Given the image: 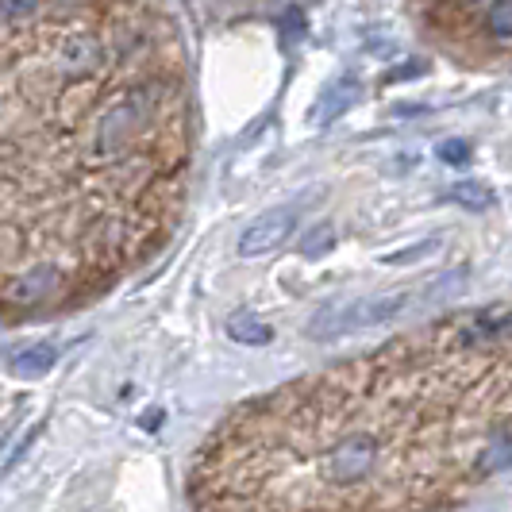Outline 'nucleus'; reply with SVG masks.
Returning <instances> with one entry per match:
<instances>
[{
  "mask_svg": "<svg viewBox=\"0 0 512 512\" xmlns=\"http://www.w3.org/2000/svg\"><path fill=\"white\" fill-rule=\"evenodd\" d=\"M293 228H297V208H266L262 216H255L247 228H243V235H239V255L243 258H262L270 255V251H278L285 239L293 235Z\"/></svg>",
  "mask_w": 512,
  "mask_h": 512,
  "instance_id": "nucleus-3",
  "label": "nucleus"
},
{
  "mask_svg": "<svg viewBox=\"0 0 512 512\" xmlns=\"http://www.w3.org/2000/svg\"><path fill=\"white\" fill-rule=\"evenodd\" d=\"M459 339L466 347H497L512 339V312H478L462 324Z\"/></svg>",
  "mask_w": 512,
  "mask_h": 512,
  "instance_id": "nucleus-5",
  "label": "nucleus"
},
{
  "mask_svg": "<svg viewBox=\"0 0 512 512\" xmlns=\"http://www.w3.org/2000/svg\"><path fill=\"white\" fill-rule=\"evenodd\" d=\"M54 362H58V351H54L51 343H35V347H27V351H20V355L12 359V370H16L20 378H43Z\"/></svg>",
  "mask_w": 512,
  "mask_h": 512,
  "instance_id": "nucleus-10",
  "label": "nucleus"
},
{
  "mask_svg": "<svg viewBox=\"0 0 512 512\" xmlns=\"http://www.w3.org/2000/svg\"><path fill=\"white\" fill-rule=\"evenodd\" d=\"M39 0H0V24H24L35 16Z\"/></svg>",
  "mask_w": 512,
  "mask_h": 512,
  "instance_id": "nucleus-15",
  "label": "nucleus"
},
{
  "mask_svg": "<svg viewBox=\"0 0 512 512\" xmlns=\"http://www.w3.org/2000/svg\"><path fill=\"white\" fill-rule=\"evenodd\" d=\"M409 305L412 293H385V297H362V301H347V305H328L308 320L305 332L316 343H328V339H339V335L374 332L382 324H393Z\"/></svg>",
  "mask_w": 512,
  "mask_h": 512,
  "instance_id": "nucleus-1",
  "label": "nucleus"
},
{
  "mask_svg": "<svg viewBox=\"0 0 512 512\" xmlns=\"http://www.w3.org/2000/svg\"><path fill=\"white\" fill-rule=\"evenodd\" d=\"M62 285V274L54 266H39V270H27L16 282L8 285V297L16 305H39V301H51Z\"/></svg>",
  "mask_w": 512,
  "mask_h": 512,
  "instance_id": "nucleus-6",
  "label": "nucleus"
},
{
  "mask_svg": "<svg viewBox=\"0 0 512 512\" xmlns=\"http://www.w3.org/2000/svg\"><path fill=\"white\" fill-rule=\"evenodd\" d=\"M382 462V443L370 432H351L324 455V470L335 486H359Z\"/></svg>",
  "mask_w": 512,
  "mask_h": 512,
  "instance_id": "nucleus-2",
  "label": "nucleus"
},
{
  "mask_svg": "<svg viewBox=\"0 0 512 512\" xmlns=\"http://www.w3.org/2000/svg\"><path fill=\"white\" fill-rule=\"evenodd\" d=\"M436 154L447 162V166H466V162H470V143H462V139H447V143H439Z\"/></svg>",
  "mask_w": 512,
  "mask_h": 512,
  "instance_id": "nucleus-17",
  "label": "nucleus"
},
{
  "mask_svg": "<svg viewBox=\"0 0 512 512\" xmlns=\"http://www.w3.org/2000/svg\"><path fill=\"white\" fill-rule=\"evenodd\" d=\"M355 101H359V81H355V77H343L335 89H328V93L320 97V104H316V124H332V120H339Z\"/></svg>",
  "mask_w": 512,
  "mask_h": 512,
  "instance_id": "nucleus-7",
  "label": "nucleus"
},
{
  "mask_svg": "<svg viewBox=\"0 0 512 512\" xmlns=\"http://www.w3.org/2000/svg\"><path fill=\"white\" fill-rule=\"evenodd\" d=\"M439 243L436 239H424V243H416V247H405V251H393V255H385L382 262L385 266H409V262H416V258L432 255Z\"/></svg>",
  "mask_w": 512,
  "mask_h": 512,
  "instance_id": "nucleus-16",
  "label": "nucleus"
},
{
  "mask_svg": "<svg viewBox=\"0 0 512 512\" xmlns=\"http://www.w3.org/2000/svg\"><path fill=\"white\" fill-rule=\"evenodd\" d=\"M505 466H512V439L509 436L493 439L486 451L478 455V474H497V470H505Z\"/></svg>",
  "mask_w": 512,
  "mask_h": 512,
  "instance_id": "nucleus-11",
  "label": "nucleus"
},
{
  "mask_svg": "<svg viewBox=\"0 0 512 512\" xmlns=\"http://www.w3.org/2000/svg\"><path fill=\"white\" fill-rule=\"evenodd\" d=\"M158 420H162V412H147V416H143V428L154 432V428H158Z\"/></svg>",
  "mask_w": 512,
  "mask_h": 512,
  "instance_id": "nucleus-18",
  "label": "nucleus"
},
{
  "mask_svg": "<svg viewBox=\"0 0 512 512\" xmlns=\"http://www.w3.org/2000/svg\"><path fill=\"white\" fill-rule=\"evenodd\" d=\"M447 201H455L459 208H466V212H489V208L497 205V193L489 189V185H482V181H455L451 189H447Z\"/></svg>",
  "mask_w": 512,
  "mask_h": 512,
  "instance_id": "nucleus-8",
  "label": "nucleus"
},
{
  "mask_svg": "<svg viewBox=\"0 0 512 512\" xmlns=\"http://www.w3.org/2000/svg\"><path fill=\"white\" fill-rule=\"evenodd\" d=\"M93 54H97V43L93 39H74V43H66V51H62V70H70V74H77V70H85L89 62H93Z\"/></svg>",
  "mask_w": 512,
  "mask_h": 512,
  "instance_id": "nucleus-12",
  "label": "nucleus"
},
{
  "mask_svg": "<svg viewBox=\"0 0 512 512\" xmlns=\"http://www.w3.org/2000/svg\"><path fill=\"white\" fill-rule=\"evenodd\" d=\"M228 335L235 343H247V347H266V343H274V328H270L266 320L251 316V312H235L228 320Z\"/></svg>",
  "mask_w": 512,
  "mask_h": 512,
  "instance_id": "nucleus-9",
  "label": "nucleus"
},
{
  "mask_svg": "<svg viewBox=\"0 0 512 512\" xmlns=\"http://www.w3.org/2000/svg\"><path fill=\"white\" fill-rule=\"evenodd\" d=\"M332 247H335V228H332V224H316V228L305 235V243H301V255H305V258H324Z\"/></svg>",
  "mask_w": 512,
  "mask_h": 512,
  "instance_id": "nucleus-14",
  "label": "nucleus"
},
{
  "mask_svg": "<svg viewBox=\"0 0 512 512\" xmlns=\"http://www.w3.org/2000/svg\"><path fill=\"white\" fill-rule=\"evenodd\" d=\"M486 27L493 39H512V0H493L489 4Z\"/></svg>",
  "mask_w": 512,
  "mask_h": 512,
  "instance_id": "nucleus-13",
  "label": "nucleus"
},
{
  "mask_svg": "<svg viewBox=\"0 0 512 512\" xmlns=\"http://www.w3.org/2000/svg\"><path fill=\"white\" fill-rule=\"evenodd\" d=\"M143 112H147V93H131L120 104H112L101 116V128H97V147L101 154H116L120 147H128L131 135L143 124Z\"/></svg>",
  "mask_w": 512,
  "mask_h": 512,
  "instance_id": "nucleus-4",
  "label": "nucleus"
}]
</instances>
